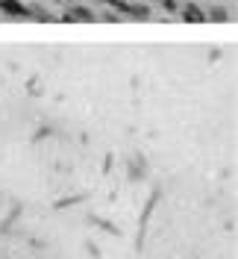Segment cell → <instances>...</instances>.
Instances as JSON below:
<instances>
[{
    "label": "cell",
    "mask_w": 238,
    "mask_h": 259,
    "mask_svg": "<svg viewBox=\"0 0 238 259\" xmlns=\"http://www.w3.org/2000/svg\"><path fill=\"white\" fill-rule=\"evenodd\" d=\"M0 9L9 12V15H26L24 3H18V0H0Z\"/></svg>",
    "instance_id": "1"
},
{
    "label": "cell",
    "mask_w": 238,
    "mask_h": 259,
    "mask_svg": "<svg viewBox=\"0 0 238 259\" xmlns=\"http://www.w3.org/2000/svg\"><path fill=\"white\" fill-rule=\"evenodd\" d=\"M65 3H68V0H65Z\"/></svg>",
    "instance_id": "3"
},
{
    "label": "cell",
    "mask_w": 238,
    "mask_h": 259,
    "mask_svg": "<svg viewBox=\"0 0 238 259\" xmlns=\"http://www.w3.org/2000/svg\"><path fill=\"white\" fill-rule=\"evenodd\" d=\"M183 15H185V18H191V21H203V15H200V12H197L194 6H188V9H183Z\"/></svg>",
    "instance_id": "2"
}]
</instances>
